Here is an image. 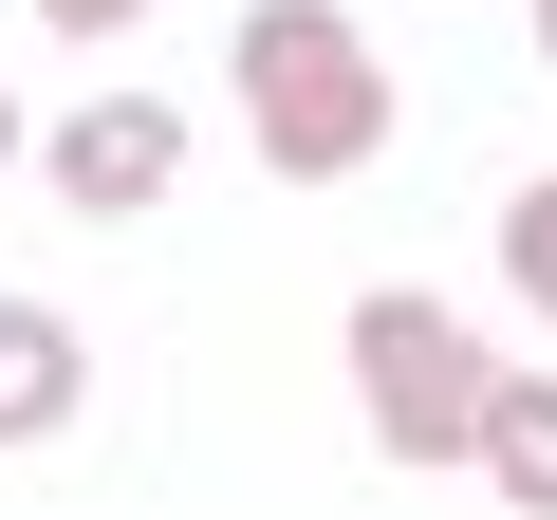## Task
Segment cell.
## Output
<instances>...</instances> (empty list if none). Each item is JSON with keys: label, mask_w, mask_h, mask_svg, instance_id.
Here are the masks:
<instances>
[{"label": "cell", "mask_w": 557, "mask_h": 520, "mask_svg": "<svg viewBox=\"0 0 557 520\" xmlns=\"http://www.w3.org/2000/svg\"><path fill=\"white\" fill-rule=\"evenodd\" d=\"M57 428H75V317L0 298V446H57Z\"/></svg>", "instance_id": "277c9868"}, {"label": "cell", "mask_w": 557, "mask_h": 520, "mask_svg": "<svg viewBox=\"0 0 557 520\" xmlns=\"http://www.w3.org/2000/svg\"><path fill=\"white\" fill-rule=\"evenodd\" d=\"M0 168H20V94H0Z\"/></svg>", "instance_id": "ba28073f"}, {"label": "cell", "mask_w": 557, "mask_h": 520, "mask_svg": "<svg viewBox=\"0 0 557 520\" xmlns=\"http://www.w3.org/2000/svg\"><path fill=\"white\" fill-rule=\"evenodd\" d=\"M38 20H57V38H131L149 0H38Z\"/></svg>", "instance_id": "52a82bcc"}, {"label": "cell", "mask_w": 557, "mask_h": 520, "mask_svg": "<svg viewBox=\"0 0 557 520\" xmlns=\"http://www.w3.org/2000/svg\"><path fill=\"white\" fill-rule=\"evenodd\" d=\"M223 75H242V149H260L278 186H354V168L391 149V57L335 20V0H260Z\"/></svg>", "instance_id": "6da1fadb"}, {"label": "cell", "mask_w": 557, "mask_h": 520, "mask_svg": "<svg viewBox=\"0 0 557 520\" xmlns=\"http://www.w3.org/2000/svg\"><path fill=\"white\" fill-rule=\"evenodd\" d=\"M354 409L391 465H483V335L446 298H354Z\"/></svg>", "instance_id": "7a4b0ae2"}, {"label": "cell", "mask_w": 557, "mask_h": 520, "mask_svg": "<svg viewBox=\"0 0 557 520\" xmlns=\"http://www.w3.org/2000/svg\"><path fill=\"white\" fill-rule=\"evenodd\" d=\"M38 186H57L75 223H149V205L186 186V112H168V94H94L75 131H38Z\"/></svg>", "instance_id": "3957f363"}, {"label": "cell", "mask_w": 557, "mask_h": 520, "mask_svg": "<svg viewBox=\"0 0 557 520\" xmlns=\"http://www.w3.org/2000/svg\"><path fill=\"white\" fill-rule=\"evenodd\" d=\"M502 280H520V298H539V317H557V168H539V186H520V205H502Z\"/></svg>", "instance_id": "8992f818"}, {"label": "cell", "mask_w": 557, "mask_h": 520, "mask_svg": "<svg viewBox=\"0 0 557 520\" xmlns=\"http://www.w3.org/2000/svg\"><path fill=\"white\" fill-rule=\"evenodd\" d=\"M539 57H557V0H539Z\"/></svg>", "instance_id": "9c48e42d"}, {"label": "cell", "mask_w": 557, "mask_h": 520, "mask_svg": "<svg viewBox=\"0 0 557 520\" xmlns=\"http://www.w3.org/2000/svg\"><path fill=\"white\" fill-rule=\"evenodd\" d=\"M483 483L557 520V372H483Z\"/></svg>", "instance_id": "5b68a950"}]
</instances>
